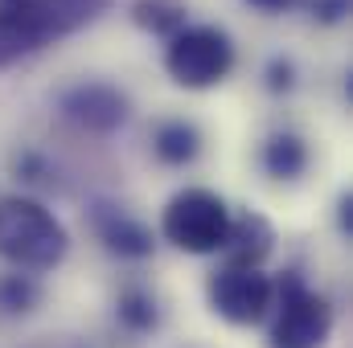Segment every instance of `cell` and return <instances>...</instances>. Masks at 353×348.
<instances>
[{
    "instance_id": "12",
    "label": "cell",
    "mask_w": 353,
    "mask_h": 348,
    "mask_svg": "<svg viewBox=\"0 0 353 348\" xmlns=\"http://www.w3.org/2000/svg\"><path fill=\"white\" fill-rule=\"evenodd\" d=\"M132 21L152 37H173L185 29V4L181 0H132Z\"/></svg>"
},
{
    "instance_id": "9",
    "label": "cell",
    "mask_w": 353,
    "mask_h": 348,
    "mask_svg": "<svg viewBox=\"0 0 353 348\" xmlns=\"http://www.w3.org/2000/svg\"><path fill=\"white\" fill-rule=\"evenodd\" d=\"M94 230H99V242L119 254V259H148L157 250V238L144 221L128 217L123 209H111V205H99L94 209Z\"/></svg>"
},
{
    "instance_id": "10",
    "label": "cell",
    "mask_w": 353,
    "mask_h": 348,
    "mask_svg": "<svg viewBox=\"0 0 353 348\" xmlns=\"http://www.w3.org/2000/svg\"><path fill=\"white\" fill-rule=\"evenodd\" d=\"M152 152L165 160V164H193L197 160V152H201V131L193 127V123H185V119H169V123H161L157 127V135H152Z\"/></svg>"
},
{
    "instance_id": "6",
    "label": "cell",
    "mask_w": 353,
    "mask_h": 348,
    "mask_svg": "<svg viewBox=\"0 0 353 348\" xmlns=\"http://www.w3.org/2000/svg\"><path fill=\"white\" fill-rule=\"evenodd\" d=\"M0 8H8L17 21H25L33 29V37L46 45L54 37H66V33L90 25L94 17H103L111 8V0H0Z\"/></svg>"
},
{
    "instance_id": "17",
    "label": "cell",
    "mask_w": 353,
    "mask_h": 348,
    "mask_svg": "<svg viewBox=\"0 0 353 348\" xmlns=\"http://www.w3.org/2000/svg\"><path fill=\"white\" fill-rule=\"evenodd\" d=\"M345 12H350V0H316V4H312V17H316V21H325V25L341 21Z\"/></svg>"
},
{
    "instance_id": "8",
    "label": "cell",
    "mask_w": 353,
    "mask_h": 348,
    "mask_svg": "<svg viewBox=\"0 0 353 348\" xmlns=\"http://www.w3.org/2000/svg\"><path fill=\"white\" fill-rule=\"evenodd\" d=\"M271 246H275V230H271V221H267L263 213H239V217H230V234H226V246H222V254H226V266H239V270H259L263 259L271 254Z\"/></svg>"
},
{
    "instance_id": "15",
    "label": "cell",
    "mask_w": 353,
    "mask_h": 348,
    "mask_svg": "<svg viewBox=\"0 0 353 348\" xmlns=\"http://www.w3.org/2000/svg\"><path fill=\"white\" fill-rule=\"evenodd\" d=\"M41 303V287L29 274H0V312L4 316H29Z\"/></svg>"
},
{
    "instance_id": "1",
    "label": "cell",
    "mask_w": 353,
    "mask_h": 348,
    "mask_svg": "<svg viewBox=\"0 0 353 348\" xmlns=\"http://www.w3.org/2000/svg\"><path fill=\"white\" fill-rule=\"evenodd\" d=\"M66 226L33 197H0V259L21 270H54L66 259Z\"/></svg>"
},
{
    "instance_id": "4",
    "label": "cell",
    "mask_w": 353,
    "mask_h": 348,
    "mask_svg": "<svg viewBox=\"0 0 353 348\" xmlns=\"http://www.w3.org/2000/svg\"><path fill=\"white\" fill-rule=\"evenodd\" d=\"M234 66V45L226 37V29L218 25H185L181 33L169 37L165 50V70L176 87L205 90L222 83Z\"/></svg>"
},
{
    "instance_id": "14",
    "label": "cell",
    "mask_w": 353,
    "mask_h": 348,
    "mask_svg": "<svg viewBox=\"0 0 353 348\" xmlns=\"http://www.w3.org/2000/svg\"><path fill=\"white\" fill-rule=\"evenodd\" d=\"M37 50H41V41L33 37V29L25 21H17L8 8H0V70L21 62L25 54H37Z\"/></svg>"
},
{
    "instance_id": "7",
    "label": "cell",
    "mask_w": 353,
    "mask_h": 348,
    "mask_svg": "<svg viewBox=\"0 0 353 348\" xmlns=\"http://www.w3.org/2000/svg\"><path fill=\"white\" fill-rule=\"evenodd\" d=\"M62 111L70 123H79L87 131H115L128 119V94H119L107 83H83L62 94Z\"/></svg>"
},
{
    "instance_id": "11",
    "label": "cell",
    "mask_w": 353,
    "mask_h": 348,
    "mask_svg": "<svg viewBox=\"0 0 353 348\" xmlns=\"http://www.w3.org/2000/svg\"><path fill=\"white\" fill-rule=\"evenodd\" d=\"M263 168L275 180H296L308 168V144L296 131H275L263 144Z\"/></svg>"
},
{
    "instance_id": "19",
    "label": "cell",
    "mask_w": 353,
    "mask_h": 348,
    "mask_svg": "<svg viewBox=\"0 0 353 348\" xmlns=\"http://www.w3.org/2000/svg\"><path fill=\"white\" fill-rule=\"evenodd\" d=\"M341 234H353V201L341 197Z\"/></svg>"
},
{
    "instance_id": "16",
    "label": "cell",
    "mask_w": 353,
    "mask_h": 348,
    "mask_svg": "<svg viewBox=\"0 0 353 348\" xmlns=\"http://www.w3.org/2000/svg\"><path fill=\"white\" fill-rule=\"evenodd\" d=\"M292 83H296V66L288 62V58H275L271 66H267V87L275 90H292Z\"/></svg>"
},
{
    "instance_id": "18",
    "label": "cell",
    "mask_w": 353,
    "mask_h": 348,
    "mask_svg": "<svg viewBox=\"0 0 353 348\" xmlns=\"http://www.w3.org/2000/svg\"><path fill=\"white\" fill-rule=\"evenodd\" d=\"M247 4H255V8H263V12H283V8H292L296 0H247Z\"/></svg>"
},
{
    "instance_id": "13",
    "label": "cell",
    "mask_w": 353,
    "mask_h": 348,
    "mask_svg": "<svg viewBox=\"0 0 353 348\" xmlns=\"http://www.w3.org/2000/svg\"><path fill=\"white\" fill-rule=\"evenodd\" d=\"M115 316L128 332H152L161 324V307H157V295L144 291V287H123L119 299H115Z\"/></svg>"
},
{
    "instance_id": "5",
    "label": "cell",
    "mask_w": 353,
    "mask_h": 348,
    "mask_svg": "<svg viewBox=\"0 0 353 348\" xmlns=\"http://www.w3.org/2000/svg\"><path fill=\"white\" fill-rule=\"evenodd\" d=\"M275 303V283L263 270L222 266L210 274V307L230 324H259Z\"/></svg>"
},
{
    "instance_id": "3",
    "label": "cell",
    "mask_w": 353,
    "mask_h": 348,
    "mask_svg": "<svg viewBox=\"0 0 353 348\" xmlns=\"http://www.w3.org/2000/svg\"><path fill=\"white\" fill-rule=\"evenodd\" d=\"M275 324H271V348H325L333 332V307L321 291L304 283L300 270H283L275 283Z\"/></svg>"
},
{
    "instance_id": "2",
    "label": "cell",
    "mask_w": 353,
    "mask_h": 348,
    "mask_svg": "<svg viewBox=\"0 0 353 348\" xmlns=\"http://www.w3.org/2000/svg\"><path fill=\"white\" fill-rule=\"evenodd\" d=\"M161 234L185 254H218L230 234V209L210 188H181L165 205Z\"/></svg>"
}]
</instances>
